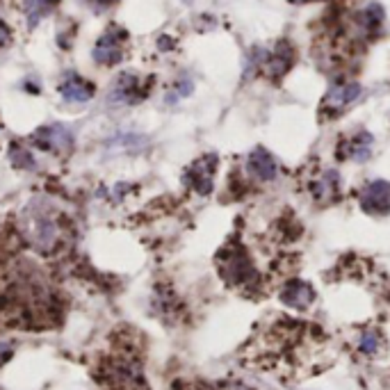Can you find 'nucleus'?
<instances>
[{"mask_svg": "<svg viewBox=\"0 0 390 390\" xmlns=\"http://www.w3.org/2000/svg\"><path fill=\"white\" fill-rule=\"evenodd\" d=\"M62 217L51 203H46L42 199L32 201L25 208L21 228L23 238L30 242V247L42 253V256H53L57 253L66 242V233H69V224Z\"/></svg>", "mask_w": 390, "mask_h": 390, "instance_id": "f257e3e1", "label": "nucleus"}, {"mask_svg": "<svg viewBox=\"0 0 390 390\" xmlns=\"http://www.w3.org/2000/svg\"><path fill=\"white\" fill-rule=\"evenodd\" d=\"M94 377L105 390H146L140 358L133 349H114L99 360Z\"/></svg>", "mask_w": 390, "mask_h": 390, "instance_id": "f03ea898", "label": "nucleus"}, {"mask_svg": "<svg viewBox=\"0 0 390 390\" xmlns=\"http://www.w3.org/2000/svg\"><path fill=\"white\" fill-rule=\"evenodd\" d=\"M217 262H219L221 276L226 279V284H231V286L249 288L258 281L256 267H253L247 251L242 249L238 242H231V245L219 253Z\"/></svg>", "mask_w": 390, "mask_h": 390, "instance_id": "7ed1b4c3", "label": "nucleus"}, {"mask_svg": "<svg viewBox=\"0 0 390 390\" xmlns=\"http://www.w3.org/2000/svg\"><path fill=\"white\" fill-rule=\"evenodd\" d=\"M30 142L42 151H53V153H64L73 149L75 135L69 126L53 123V126H42L39 130L30 135Z\"/></svg>", "mask_w": 390, "mask_h": 390, "instance_id": "20e7f679", "label": "nucleus"}, {"mask_svg": "<svg viewBox=\"0 0 390 390\" xmlns=\"http://www.w3.org/2000/svg\"><path fill=\"white\" fill-rule=\"evenodd\" d=\"M128 39V32L121 30V28L112 25L99 42L94 46V62L101 64V66H112V64H119L123 60V44Z\"/></svg>", "mask_w": 390, "mask_h": 390, "instance_id": "39448f33", "label": "nucleus"}, {"mask_svg": "<svg viewBox=\"0 0 390 390\" xmlns=\"http://www.w3.org/2000/svg\"><path fill=\"white\" fill-rule=\"evenodd\" d=\"M360 206L367 214H386L390 210V183L370 181L360 192Z\"/></svg>", "mask_w": 390, "mask_h": 390, "instance_id": "423d86ee", "label": "nucleus"}, {"mask_svg": "<svg viewBox=\"0 0 390 390\" xmlns=\"http://www.w3.org/2000/svg\"><path fill=\"white\" fill-rule=\"evenodd\" d=\"M214 171H217V155L208 153V155H203V158H199L194 164H190L188 181L199 194H208L212 190Z\"/></svg>", "mask_w": 390, "mask_h": 390, "instance_id": "0eeeda50", "label": "nucleus"}, {"mask_svg": "<svg viewBox=\"0 0 390 390\" xmlns=\"http://www.w3.org/2000/svg\"><path fill=\"white\" fill-rule=\"evenodd\" d=\"M360 96V85L358 83H338L327 92L324 101H322V110L329 114L343 112L347 105H352Z\"/></svg>", "mask_w": 390, "mask_h": 390, "instance_id": "6e6552de", "label": "nucleus"}, {"mask_svg": "<svg viewBox=\"0 0 390 390\" xmlns=\"http://www.w3.org/2000/svg\"><path fill=\"white\" fill-rule=\"evenodd\" d=\"M144 96H146V92L142 90L140 78L135 73H121L114 80V87L110 92V103H114V105H133V103L142 101Z\"/></svg>", "mask_w": 390, "mask_h": 390, "instance_id": "1a4fd4ad", "label": "nucleus"}, {"mask_svg": "<svg viewBox=\"0 0 390 390\" xmlns=\"http://www.w3.org/2000/svg\"><path fill=\"white\" fill-rule=\"evenodd\" d=\"M247 171L256 181L267 183V181H274L279 176V164H276L274 158H272V153L267 149L258 146V149H253L249 153V158H247Z\"/></svg>", "mask_w": 390, "mask_h": 390, "instance_id": "9d476101", "label": "nucleus"}, {"mask_svg": "<svg viewBox=\"0 0 390 390\" xmlns=\"http://www.w3.org/2000/svg\"><path fill=\"white\" fill-rule=\"evenodd\" d=\"M94 92L96 87L78 73H66L64 80L60 83V94L66 103H87L94 99Z\"/></svg>", "mask_w": 390, "mask_h": 390, "instance_id": "9b49d317", "label": "nucleus"}, {"mask_svg": "<svg viewBox=\"0 0 390 390\" xmlns=\"http://www.w3.org/2000/svg\"><path fill=\"white\" fill-rule=\"evenodd\" d=\"M292 48L288 42H281L276 46V51L274 53H267L262 55V64H260V71L262 73H267L269 78H279V75H284L288 69H290V64H292Z\"/></svg>", "mask_w": 390, "mask_h": 390, "instance_id": "f8f14e48", "label": "nucleus"}, {"mask_svg": "<svg viewBox=\"0 0 390 390\" xmlns=\"http://www.w3.org/2000/svg\"><path fill=\"white\" fill-rule=\"evenodd\" d=\"M281 301L292 308H308L315 301V292L304 281H288L281 290Z\"/></svg>", "mask_w": 390, "mask_h": 390, "instance_id": "ddd939ff", "label": "nucleus"}, {"mask_svg": "<svg viewBox=\"0 0 390 390\" xmlns=\"http://www.w3.org/2000/svg\"><path fill=\"white\" fill-rule=\"evenodd\" d=\"M372 146H374L372 135L365 133V130H360L343 146V153H340V155H343V158L354 160V162H365L370 155H372Z\"/></svg>", "mask_w": 390, "mask_h": 390, "instance_id": "4468645a", "label": "nucleus"}, {"mask_svg": "<svg viewBox=\"0 0 390 390\" xmlns=\"http://www.w3.org/2000/svg\"><path fill=\"white\" fill-rule=\"evenodd\" d=\"M338 188H340V176L336 171H324L322 176L313 183V197L322 203H331L338 199Z\"/></svg>", "mask_w": 390, "mask_h": 390, "instance_id": "2eb2a0df", "label": "nucleus"}, {"mask_svg": "<svg viewBox=\"0 0 390 390\" xmlns=\"http://www.w3.org/2000/svg\"><path fill=\"white\" fill-rule=\"evenodd\" d=\"M57 3H60V0H23V12L28 18V25L30 28L39 25V21L51 14Z\"/></svg>", "mask_w": 390, "mask_h": 390, "instance_id": "dca6fc26", "label": "nucleus"}, {"mask_svg": "<svg viewBox=\"0 0 390 390\" xmlns=\"http://www.w3.org/2000/svg\"><path fill=\"white\" fill-rule=\"evenodd\" d=\"M9 160H12L16 169H30L32 171L37 167L32 151H28L21 144H12V149H9Z\"/></svg>", "mask_w": 390, "mask_h": 390, "instance_id": "f3484780", "label": "nucleus"}, {"mask_svg": "<svg viewBox=\"0 0 390 390\" xmlns=\"http://www.w3.org/2000/svg\"><path fill=\"white\" fill-rule=\"evenodd\" d=\"M379 347H382V336H379L377 331H365L358 340V349L367 356L379 354Z\"/></svg>", "mask_w": 390, "mask_h": 390, "instance_id": "a211bd4d", "label": "nucleus"}, {"mask_svg": "<svg viewBox=\"0 0 390 390\" xmlns=\"http://www.w3.org/2000/svg\"><path fill=\"white\" fill-rule=\"evenodd\" d=\"M9 42H12V30L7 28V23L0 18V48L9 46Z\"/></svg>", "mask_w": 390, "mask_h": 390, "instance_id": "6ab92c4d", "label": "nucleus"}, {"mask_svg": "<svg viewBox=\"0 0 390 390\" xmlns=\"http://www.w3.org/2000/svg\"><path fill=\"white\" fill-rule=\"evenodd\" d=\"M12 354H14V349H12V345H7V343H0V367H3L9 358H12Z\"/></svg>", "mask_w": 390, "mask_h": 390, "instance_id": "aec40b11", "label": "nucleus"}, {"mask_svg": "<svg viewBox=\"0 0 390 390\" xmlns=\"http://www.w3.org/2000/svg\"><path fill=\"white\" fill-rule=\"evenodd\" d=\"M290 3H295V5H304V3H315V0H290Z\"/></svg>", "mask_w": 390, "mask_h": 390, "instance_id": "412c9836", "label": "nucleus"}, {"mask_svg": "<svg viewBox=\"0 0 390 390\" xmlns=\"http://www.w3.org/2000/svg\"><path fill=\"white\" fill-rule=\"evenodd\" d=\"M192 390H224V388H210V386H199V388H192Z\"/></svg>", "mask_w": 390, "mask_h": 390, "instance_id": "4be33fe9", "label": "nucleus"}, {"mask_svg": "<svg viewBox=\"0 0 390 390\" xmlns=\"http://www.w3.org/2000/svg\"><path fill=\"white\" fill-rule=\"evenodd\" d=\"M185 3H192V0H185Z\"/></svg>", "mask_w": 390, "mask_h": 390, "instance_id": "5701e85b", "label": "nucleus"}]
</instances>
